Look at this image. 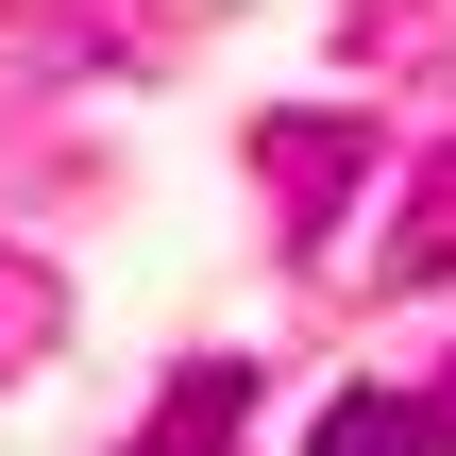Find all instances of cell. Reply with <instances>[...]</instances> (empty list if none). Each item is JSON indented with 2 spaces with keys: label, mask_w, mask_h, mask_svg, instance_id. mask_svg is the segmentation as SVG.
<instances>
[{
  "label": "cell",
  "mask_w": 456,
  "mask_h": 456,
  "mask_svg": "<svg viewBox=\"0 0 456 456\" xmlns=\"http://www.w3.org/2000/svg\"><path fill=\"white\" fill-rule=\"evenodd\" d=\"M254 169H271V220H288V237H322V220H338V186L372 169V118L305 102V118H271V135H254Z\"/></svg>",
  "instance_id": "obj_1"
},
{
  "label": "cell",
  "mask_w": 456,
  "mask_h": 456,
  "mask_svg": "<svg viewBox=\"0 0 456 456\" xmlns=\"http://www.w3.org/2000/svg\"><path fill=\"white\" fill-rule=\"evenodd\" d=\"M237 423H254V372H237V355H186V372H169V406H152L118 456H237Z\"/></svg>",
  "instance_id": "obj_2"
},
{
  "label": "cell",
  "mask_w": 456,
  "mask_h": 456,
  "mask_svg": "<svg viewBox=\"0 0 456 456\" xmlns=\"http://www.w3.org/2000/svg\"><path fill=\"white\" fill-rule=\"evenodd\" d=\"M389 288H456V135L406 169V203H389V254H372Z\"/></svg>",
  "instance_id": "obj_3"
},
{
  "label": "cell",
  "mask_w": 456,
  "mask_h": 456,
  "mask_svg": "<svg viewBox=\"0 0 456 456\" xmlns=\"http://www.w3.org/2000/svg\"><path fill=\"white\" fill-rule=\"evenodd\" d=\"M305 456H440V423H423V389H338L305 423Z\"/></svg>",
  "instance_id": "obj_4"
},
{
  "label": "cell",
  "mask_w": 456,
  "mask_h": 456,
  "mask_svg": "<svg viewBox=\"0 0 456 456\" xmlns=\"http://www.w3.org/2000/svg\"><path fill=\"white\" fill-rule=\"evenodd\" d=\"M423 423H440V456H456V355H440V389H423Z\"/></svg>",
  "instance_id": "obj_5"
}]
</instances>
